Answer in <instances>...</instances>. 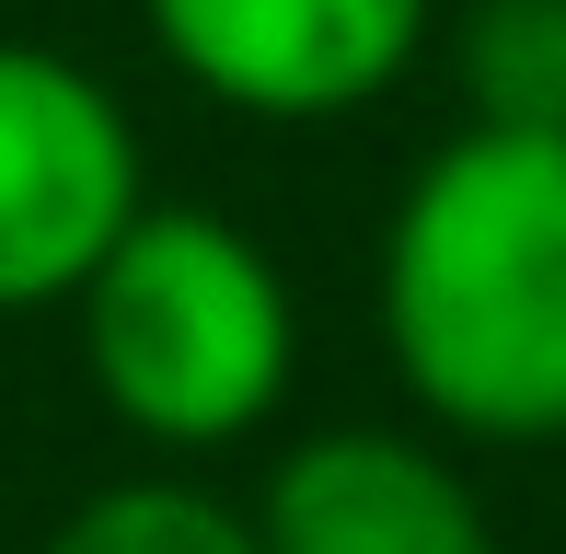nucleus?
Instances as JSON below:
<instances>
[{
  "label": "nucleus",
  "instance_id": "obj_1",
  "mask_svg": "<svg viewBox=\"0 0 566 554\" xmlns=\"http://www.w3.org/2000/svg\"><path fill=\"white\" fill-rule=\"evenodd\" d=\"M381 347L462 439H566V128H462L381 232Z\"/></svg>",
  "mask_w": 566,
  "mask_h": 554
},
{
  "label": "nucleus",
  "instance_id": "obj_2",
  "mask_svg": "<svg viewBox=\"0 0 566 554\" xmlns=\"http://www.w3.org/2000/svg\"><path fill=\"white\" fill-rule=\"evenodd\" d=\"M70 312H82V370L105 393V416L150 450L254 439L301 359L277 255L209 209H139Z\"/></svg>",
  "mask_w": 566,
  "mask_h": 554
},
{
  "label": "nucleus",
  "instance_id": "obj_3",
  "mask_svg": "<svg viewBox=\"0 0 566 554\" xmlns=\"http://www.w3.org/2000/svg\"><path fill=\"white\" fill-rule=\"evenodd\" d=\"M139 128L82 58L0 35V312L82 300L139 220Z\"/></svg>",
  "mask_w": 566,
  "mask_h": 554
},
{
  "label": "nucleus",
  "instance_id": "obj_4",
  "mask_svg": "<svg viewBox=\"0 0 566 554\" xmlns=\"http://www.w3.org/2000/svg\"><path fill=\"white\" fill-rule=\"evenodd\" d=\"M440 0H150V35L209 105L266 128H336L405 82Z\"/></svg>",
  "mask_w": 566,
  "mask_h": 554
},
{
  "label": "nucleus",
  "instance_id": "obj_5",
  "mask_svg": "<svg viewBox=\"0 0 566 554\" xmlns=\"http://www.w3.org/2000/svg\"><path fill=\"white\" fill-rule=\"evenodd\" d=\"M266 554H497V520L405 427H313L254 497Z\"/></svg>",
  "mask_w": 566,
  "mask_h": 554
},
{
  "label": "nucleus",
  "instance_id": "obj_6",
  "mask_svg": "<svg viewBox=\"0 0 566 554\" xmlns=\"http://www.w3.org/2000/svg\"><path fill=\"white\" fill-rule=\"evenodd\" d=\"M451 70L462 128H566V0H474Z\"/></svg>",
  "mask_w": 566,
  "mask_h": 554
},
{
  "label": "nucleus",
  "instance_id": "obj_7",
  "mask_svg": "<svg viewBox=\"0 0 566 554\" xmlns=\"http://www.w3.org/2000/svg\"><path fill=\"white\" fill-rule=\"evenodd\" d=\"M46 554H266V543H254V509H220L174 473H127V486H93L46 532Z\"/></svg>",
  "mask_w": 566,
  "mask_h": 554
}]
</instances>
